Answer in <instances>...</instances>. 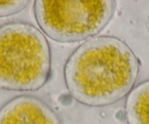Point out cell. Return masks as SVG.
<instances>
[{
  "mask_svg": "<svg viewBox=\"0 0 149 124\" xmlns=\"http://www.w3.org/2000/svg\"><path fill=\"white\" fill-rule=\"evenodd\" d=\"M139 71L138 59L125 42L102 36L80 45L67 60L64 74L67 89L77 102L102 107L130 94Z\"/></svg>",
  "mask_w": 149,
  "mask_h": 124,
  "instance_id": "1",
  "label": "cell"
},
{
  "mask_svg": "<svg viewBox=\"0 0 149 124\" xmlns=\"http://www.w3.org/2000/svg\"><path fill=\"white\" fill-rule=\"evenodd\" d=\"M49 42L37 28L24 22L0 27V88L35 91L51 75Z\"/></svg>",
  "mask_w": 149,
  "mask_h": 124,
  "instance_id": "2",
  "label": "cell"
},
{
  "mask_svg": "<svg viewBox=\"0 0 149 124\" xmlns=\"http://www.w3.org/2000/svg\"><path fill=\"white\" fill-rule=\"evenodd\" d=\"M112 0H37L34 11L40 28L59 42H73L98 35L115 11Z\"/></svg>",
  "mask_w": 149,
  "mask_h": 124,
  "instance_id": "3",
  "label": "cell"
},
{
  "mask_svg": "<svg viewBox=\"0 0 149 124\" xmlns=\"http://www.w3.org/2000/svg\"><path fill=\"white\" fill-rule=\"evenodd\" d=\"M0 124H61L52 108L42 99L19 96L0 109Z\"/></svg>",
  "mask_w": 149,
  "mask_h": 124,
  "instance_id": "4",
  "label": "cell"
},
{
  "mask_svg": "<svg viewBox=\"0 0 149 124\" xmlns=\"http://www.w3.org/2000/svg\"><path fill=\"white\" fill-rule=\"evenodd\" d=\"M128 124H149V80L133 88L125 104Z\"/></svg>",
  "mask_w": 149,
  "mask_h": 124,
  "instance_id": "5",
  "label": "cell"
},
{
  "mask_svg": "<svg viewBox=\"0 0 149 124\" xmlns=\"http://www.w3.org/2000/svg\"><path fill=\"white\" fill-rule=\"evenodd\" d=\"M27 0L0 1V17H7L21 12L28 5Z\"/></svg>",
  "mask_w": 149,
  "mask_h": 124,
  "instance_id": "6",
  "label": "cell"
}]
</instances>
